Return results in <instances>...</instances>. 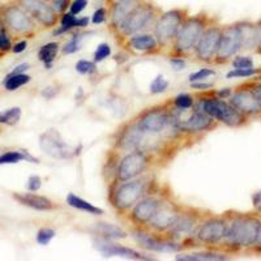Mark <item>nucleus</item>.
<instances>
[{"label":"nucleus","mask_w":261,"mask_h":261,"mask_svg":"<svg viewBox=\"0 0 261 261\" xmlns=\"http://www.w3.org/2000/svg\"><path fill=\"white\" fill-rule=\"evenodd\" d=\"M226 216L228 221L227 232L221 246L230 247L231 249H242L255 246L260 218L249 213H231Z\"/></svg>","instance_id":"1"},{"label":"nucleus","mask_w":261,"mask_h":261,"mask_svg":"<svg viewBox=\"0 0 261 261\" xmlns=\"http://www.w3.org/2000/svg\"><path fill=\"white\" fill-rule=\"evenodd\" d=\"M214 20L216 18H213V16L208 15L206 12H200L193 16L188 15L174 41V45L171 47L172 54L186 58L190 54L195 53V48L201 38L202 33Z\"/></svg>","instance_id":"2"},{"label":"nucleus","mask_w":261,"mask_h":261,"mask_svg":"<svg viewBox=\"0 0 261 261\" xmlns=\"http://www.w3.org/2000/svg\"><path fill=\"white\" fill-rule=\"evenodd\" d=\"M153 180L149 175H141L132 180L122 181L111 193V204L119 213H127L140 200L149 195Z\"/></svg>","instance_id":"3"},{"label":"nucleus","mask_w":261,"mask_h":261,"mask_svg":"<svg viewBox=\"0 0 261 261\" xmlns=\"http://www.w3.org/2000/svg\"><path fill=\"white\" fill-rule=\"evenodd\" d=\"M195 107L212 116L217 123H222L231 128L243 127L248 120V118L239 113L230 102L217 95L200 98Z\"/></svg>","instance_id":"4"},{"label":"nucleus","mask_w":261,"mask_h":261,"mask_svg":"<svg viewBox=\"0 0 261 261\" xmlns=\"http://www.w3.org/2000/svg\"><path fill=\"white\" fill-rule=\"evenodd\" d=\"M188 17L187 8H174L162 12L154 25V37L160 50H169L174 45L179 29Z\"/></svg>","instance_id":"5"},{"label":"nucleus","mask_w":261,"mask_h":261,"mask_svg":"<svg viewBox=\"0 0 261 261\" xmlns=\"http://www.w3.org/2000/svg\"><path fill=\"white\" fill-rule=\"evenodd\" d=\"M161 13H162V11L155 4L144 0L143 3L130 13L122 29L116 33V36L128 39L129 37L136 36L139 33H146L149 28L151 27L154 29V25Z\"/></svg>","instance_id":"6"},{"label":"nucleus","mask_w":261,"mask_h":261,"mask_svg":"<svg viewBox=\"0 0 261 261\" xmlns=\"http://www.w3.org/2000/svg\"><path fill=\"white\" fill-rule=\"evenodd\" d=\"M135 122L144 134L151 135V136L163 134L169 128H176L179 130L175 114L165 106L146 109L137 116V119H135Z\"/></svg>","instance_id":"7"},{"label":"nucleus","mask_w":261,"mask_h":261,"mask_svg":"<svg viewBox=\"0 0 261 261\" xmlns=\"http://www.w3.org/2000/svg\"><path fill=\"white\" fill-rule=\"evenodd\" d=\"M227 216H213L209 214L200 222L196 228L193 239L197 244L202 246H220L225 241L226 232H227Z\"/></svg>","instance_id":"8"},{"label":"nucleus","mask_w":261,"mask_h":261,"mask_svg":"<svg viewBox=\"0 0 261 261\" xmlns=\"http://www.w3.org/2000/svg\"><path fill=\"white\" fill-rule=\"evenodd\" d=\"M161 234H157L154 231H150L148 227H139L134 226L130 228V237L134 238V241L139 244L141 248L153 251V252H178L180 251L181 247L180 242L172 241L167 237H160Z\"/></svg>","instance_id":"9"},{"label":"nucleus","mask_w":261,"mask_h":261,"mask_svg":"<svg viewBox=\"0 0 261 261\" xmlns=\"http://www.w3.org/2000/svg\"><path fill=\"white\" fill-rule=\"evenodd\" d=\"M205 217L206 216L202 214V211H200V209L181 206V211L179 213L178 218H176L174 225L171 226V228L165 235L176 242L193 238L196 228H197V226L200 225V222L204 220Z\"/></svg>","instance_id":"10"},{"label":"nucleus","mask_w":261,"mask_h":261,"mask_svg":"<svg viewBox=\"0 0 261 261\" xmlns=\"http://www.w3.org/2000/svg\"><path fill=\"white\" fill-rule=\"evenodd\" d=\"M150 163V155L149 151L145 150H132L120 160L116 169L115 178L116 181L132 180L135 178L144 175V172L149 167Z\"/></svg>","instance_id":"11"},{"label":"nucleus","mask_w":261,"mask_h":261,"mask_svg":"<svg viewBox=\"0 0 261 261\" xmlns=\"http://www.w3.org/2000/svg\"><path fill=\"white\" fill-rule=\"evenodd\" d=\"M242 50V36L241 30L237 22L222 27L221 33L220 43H218V50H217L216 58L213 60V64L223 65L232 60V58L237 57L238 53Z\"/></svg>","instance_id":"12"},{"label":"nucleus","mask_w":261,"mask_h":261,"mask_svg":"<svg viewBox=\"0 0 261 261\" xmlns=\"http://www.w3.org/2000/svg\"><path fill=\"white\" fill-rule=\"evenodd\" d=\"M221 33H222V25L218 24V21L214 20L211 25L202 33L201 38L195 48L196 60L211 64L216 58L218 43H220Z\"/></svg>","instance_id":"13"},{"label":"nucleus","mask_w":261,"mask_h":261,"mask_svg":"<svg viewBox=\"0 0 261 261\" xmlns=\"http://www.w3.org/2000/svg\"><path fill=\"white\" fill-rule=\"evenodd\" d=\"M39 148L46 154L57 160H68L76 154V148L65 143L58 129H47L39 136Z\"/></svg>","instance_id":"14"},{"label":"nucleus","mask_w":261,"mask_h":261,"mask_svg":"<svg viewBox=\"0 0 261 261\" xmlns=\"http://www.w3.org/2000/svg\"><path fill=\"white\" fill-rule=\"evenodd\" d=\"M181 211V205L176 204L172 200L165 197L161 204V206L158 208L157 213L154 214V217L151 218L150 222L148 223L146 227L150 230V231H154L157 234L165 235L169 231L171 226L174 225V222L178 218L179 213Z\"/></svg>","instance_id":"15"},{"label":"nucleus","mask_w":261,"mask_h":261,"mask_svg":"<svg viewBox=\"0 0 261 261\" xmlns=\"http://www.w3.org/2000/svg\"><path fill=\"white\" fill-rule=\"evenodd\" d=\"M163 199L162 196H157L155 193L146 195L145 197L140 200L134 208L129 211V222L134 226L139 227H146L150 220L157 213L158 208L162 204Z\"/></svg>","instance_id":"16"},{"label":"nucleus","mask_w":261,"mask_h":261,"mask_svg":"<svg viewBox=\"0 0 261 261\" xmlns=\"http://www.w3.org/2000/svg\"><path fill=\"white\" fill-rule=\"evenodd\" d=\"M151 135L144 134L143 130L137 127L136 122H130L125 124L122 129L119 130L118 139H116V148L123 151L132 150H145L148 151V137Z\"/></svg>","instance_id":"17"},{"label":"nucleus","mask_w":261,"mask_h":261,"mask_svg":"<svg viewBox=\"0 0 261 261\" xmlns=\"http://www.w3.org/2000/svg\"><path fill=\"white\" fill-rule=\"evenodd\" d=\"M22 8L33 17V20L38 21L42 27L54 28L59 21L58 12L53 6L46 3V0H17Z\"/></svg>","instance_id":"18"},{"label":"nucleus","mask_w":261,"mask_h":261,"mask_svg":"<svg viewBox=\"0 0 261 261\" xmlns=\"http://www.w3.org/2000/svg\"><path fill=\"white\" fill-rule=\"evenodd\" d=\"M3 18L7 27L17 34H32L36 29L33 17L22 7L8 6L4 9Z\"/></svg>","instance_id":"19"},{"label":"nucleus","mask_w":261,"mask_h":261,"mask_svg":"<svg viewBox=\"0 0 261 261\" xmlns=\"http://www.w3.org/2000/svg\"><path fill=\"white\" fill-rule=\"evenodd\" d=\"M176 116V123H178L179 132H187V134H201V132H208L216 127L217 122L212 116L204 113L202 110L195 107L190 116L186 119H179Z\"/></svg>","instance_id":"20"},{"label":"nucleus","mask_w":261,"mask_h":261,"mask_svg":"<svg viewBox=\"0 0 261 261\" xmlns=\"http://www.w3.org/2000/svg\"><path fill=\"white\" fill-rule=\"evenodd\" d=\"M93 244H94V248L98 252L102 253L103 257H122L129 258V260H148L149 258L141 255L136 249L128 248L123 244L115 243L111 239H106V238L98 237L97 239L93 241Z\"/></svg>","instance_id":"21"},{"label":"nucleus","mask_w":261,"mask_h":261,"mask_svg":"<svg viewBox=\"0 0 261 261\" xmlns=\"http://www.w3.org/2000/svg\"><path fill=\"white\" fill-rule=\"evenodd\" d=\"M228 102L247 118L261 116V109L256 101V98L253 97L251 89H249V86L248 88L242 86V89H235L231 93V95L228 97Z\"/></svg>","instance_id":"22"},{"label":"nucleus","mask_w":261,"mask_h":261,"mask_svg":"<svg viewBox=\"0 0 261 261\" xmlns=\"http://www.w3.org/2000/svg\"><path fill=\"white\" fill-rule=\"evenodd\" d=\"M144 0H118L114 2L110 13V28L115 33L122 29L130 13L143 3Z\"/></svg>","instance_id":"23"},{"label":"nucleus","mask_w":261,"mask_h":261,"mask_svg":"<svg viewBox=\"0 0 261 261\" xmlns=\"http://www.w3.org/2000/svg\"><path fill=\"white\" fill-rule=\"evenodd\" d=\"M12 197L18 202V204L28 206V208L34 209V211L48 212L59 208V205H57V202H54L53 200H50L48 197H46V196L37 195V193L15 192L12 195Z\"/></svg>","instance_id":"24"},{"label":"nucleus","mask_w":261,"mask_h":261,"mask_svg":"<svg viewBox=\"0 0 261 261\" xmlns=\"http://www.w3.org/2000/svg\"><path fill=\"white\" fill-rule=\"evenodd\" d=\"M127 46L137 53H155L160 51V46L154 34L150 33H139L127 39Z\"/></svg>","instance_id":"25"},{"label":"nucleus","mask_w":261,"mask_h":261,"mask_svg":"<svg viewBox=\"0 0 261 261\" xmlns=\"http://www.w3.org/2000/svg\"><path fill=\"white\" fill-rule=\"evenodd\" d=\"M89 21L90 20L88 16H85V17H76L71 12H64L62 15V18H60L59 29L54 32V36H60V34L68 33L73 29H77V28H86L89 25Z\"/></svg>","instance_id":"26"},{"label":"nucleus","mask_w":261,"mask_h":261,"mask_svg":"<svg viewBox=\"0 0 261 261\" xmlns=\"http://www.w3.org/2000/svg\"><path fill=\"white\" fill-rule=\"evenodd\" d=\"M94 230L98 234V237L106 238V239H125L128 237V232L120 226L114 225L109 222H97L94 223Z\"/></svg>","instance_id":"27"},{"label":"nucleus","mask_w":261,"mask_h":261,"mask_svg":"<svg viewBox=\"0 0 261 261\" xmlns=\"http://www.w3.org/2000/svg\"><path fill=\"white\" fill-rule=\"evenodd\" d=\"M242 36V50L256 48V27L251 21H238L237 22Z\"/></svg>","instance_id":"28"},{"label":"nucleus","mask_w":261,"mask_h":261,"mask_svg":"<svg viewBox=\"0 0 261 261\" xmlns=\"http://www.w3.org/2000/svg\"><path fill=\"white\" fill-rule=\"evenodd\" d=\"M65 202L68 206L73 209H77V211L85 212V213L93 214V216H102L105 213V211L99 206H95L92 202L86 201V200L81 199L80 196L74 195V193H68L67 199H65Z\"/></svg>","instance_id":"29"},{"label":"nucleus","mask_w":261,"mask_h":261,"mask_svg":"<svg viewBox=\"0 0 261 261\" xmlns=\"http://www.w3.org/2000/svg\"><path fill=\"white\" fill-rule=\"evenodd\" d=\"M178 261H225L228 260L227 255L213 251H202V252H190V253H178L175 256Z\"/></svg>","instance_id":"30"},{"label":"nucleus","mask_w":261,"mask_h":261,"mask_svg":"<svg viewBox=\"0 0 261 261\" xmlns=\"http://www.w3.org/2000/svg\"><path fill=\"white\" fill-rule=\"evenodd\" d=\"M21 161H28L32 163H38V158L33 157L27 150H9L0 155V165H13Z\"/></svg>","instance_id":"31"},{"label":"nucleus","mask_w":261,"mask_h":261,"mask_svg":"<svg viewBox=\"0 0 261 261\" xmlns=\"http://www.w3.org/2000/svg\"><path fill=\"white\" fill-rule=\"evenodd\" d=\"M59 42H48L42 46L38 51V60L43 63L46 69H50L53 67V63L55 62V58L59 51Z\"/></svg>","instance_id":"32"},{"label":"nucleus","mask_w":261,"mask_h":261,"mask_svg":"<svg viewBox=\"0 0 261 261\" xmlns=\"http://www.w3.org/2000/svg\"><path fill=\"white\" fill-rule=\"evenodd\" d=\"M32 77L27 73H18V74H8L4 80V86L6 89L9 92H13V90L18 89L21 86L27 85L28 83H30Z\"/></svg>","instance_id":"33"},{"label":"nucleus","mask_w":261,"mask_h":261,"mask_svg":"<svg viewBox=\"0 0 261 261\" xmlns=\"http://www.w3.org/2000/svg\"><path fill=\"white\" fill-rule=\"evenodd\" d=\"M84 37H85V34H83V33H76V34H73V36L63 45L62 53L64 54V55H71V54L77 53L81 48V42H83Z\"/></svg>","instance_id":"34"},{"label":"nucleus","mask_w":261,"mask_h":261,"mask_svg":"<svg viewBox=\"0 0 261 261\" xmlns=\"http://www.w3.org/2000/svg\"><path fill=\"white\" fill-rule=\"evenodd\" d=\"M172 105H174V109H175V110L187 111L190 110V109H192V107H195V99H193L192 95L188 94V93H180V94H178L174 98Z\"/></svg>","instance_id":"35"},{"label":"nucleus","mask_w":261,"mask_h":261,"mask_svg":"<svg viewBox=\"0 0 261 261\" xmlns=\"http://www.w3.org/2000/svg\"><path fill=\"white\" fill-rule=\"evenodd\" d=\"M21 118V109L20 107H12L8 110L0 113V123L7 125L17 124Z\"/></svg>","instance_id":"36"},{"label":"nucleus","mask_w":261,"mask_h":261,"mask_svg":"<svg viewBox=\"0 0 261 261\" xmlns=\"http://www.w3.org/2000/svg\"><path fill=\"white\" fill-rule=\"evenodd\" d=\"M261 73V68H232L226 74V79H248Z\"/></svg>","instance_id":"37"},{"label":"nucleus","mask_w":261,"mask_h":261,"mask_svg":"<svg viewBox=\"0 0 261 261\" xmlns=\"http://www.w3.org/2000/svg\"><path fill=\"white\" fill-rule=\"evenodd\" d=\"M169 88V81L165 79L163 74H158L157 77L153 79V81L150 83V86H149V92L151 94H162L165 93Z\"/></svg>","instance_id":"38"},{"label":"nucleus","mask_w":261,"mask_h":261,"mask_svg":"<svg viewBox=\"0 0 261 261\" xmlns=\"http://www.w3.org/2000/svg\"><path fill=\"white\" fill-rule=\"evenodd\" d=\"M74 69H76L80 74H93L97 72V63H95L94 60L92 62V60L81 59L76 63Z\"/></svg>","instance_id":"39"},{"label":"nucleus","mask_w":261,"mask_h":261,"mask_svg":"<svg viewBox=\"0 0 261 261\" xmlns=\"http://www.w3.org/2000/svg\"><path fill=\"white\" fill-rule=\"evenodd\" d=\"M57 235V231L53 230L50 227H42L39 228L38 232H37V243L41 244V246H47L50 244V242L53 241L54 238Z\"/></svg>","instance_id":"40"},{"label":"nucleus","mask_w":261,"mask_h":261,"mask_svg":"<svg viewBox=\"0 0 261 261\" xmlns=\"http://www.w3.org/2000/svg\"><path fill=\"white\" fill-rule=\"evenodd\" d=\"M110 55H111L110 45L106 43V42H103V43H99V45L97 46V50L94 51V55H93V60H94L95 63H101L103 62L105 59H107Z\"/></svg>","instance_id":"41"},{"label":"nucleus","mask_w":261,"mask_h":261,"mask_svg":"<svg viewBox=\"0 0 261 261\" xmlns=\"http://www.w3.org/2000/svg\"><path fill=\"white\" fill-rule=\"evenodd\" d=\"M212 76H216V71L212 68H200L199 71L193 72L190 74V83H196V81H205L206 79L212 77Z\"/></svg>","instance_id":"42"},{"label":"nucleus","mask_w":261,"mask_h":261,"mask_svg":"<svg viewBox=\"0 0 261 261\" xmlns=\"http://www.w3.org/2000/svg\"><path fill=\"white\" fill-rule=\"evenodd\" d=\"M234 68H252L253 60L249 57H242V55H237L234 57L231 62Z\"/></svg>","instance_id":"43"},{"label":"nucleus","mask_w":261,"mask_h":261,"mask_svg":"<svg viewBox=\"0 0 261 261\" xmlns=\"http://www.w3.org/2000/svg\"><path fill=\"white\" fill-rule=\"evenodd\" d=\"M86 6H88V0H73V2L69 4V12H71L72 15L77 16L86 8Z\"/></svg>","instance_id":"44"},{"label":"nucleus","mask_w":261,"mask_h":261,"mask_svg":"<svg viewBox=\"0 0 261 261\" xmlns=\"http://www.w3.org/2000/svg\"><path fill=\"white\" fill-rule=\"evenodd\" d=\"M169 63L171 64V67L174 68V71H183L186 67H187V62L183 57H179V55H172L169 59Z\"/></svg>","instance_id":"45"},{"label":"nucleus","mask_w":261,"mask_h":261,"mask_svg":"<svg viewBox=\"0 0 261 261\" xmlns=\"http://www.w3.org/2000/svg\"><path fill=\"white\" fill-rule=\"evenodd\" d=\"M42 187V179L38 175H32L29 176L27 181V188L30 192H37V191L41 190Z\"/></svg>","instance_id":"46"},{"label":"nucleus","mask_w":261,"mask_h":261,"mask_svg":"<svg viewBox=\"0 0 261 261\" xmlns=\"http://www.w3.org/2000/svg\"><path fill=\"white\" fill-rule=\"evenodd\" d=\"M107 18V12L106 8H98L95 9V12L92 16V22L94 25H101L103 24Z\"/></svg>","instance_id":"47"},{"label":"nucleus","mask_w":261,"mask_h":261,"mask_svg":"<svg viewBox=\"0 0 261 261\" xmlns=\"http://www.w3.org/2000/svg\"><path fill=\"white\" fill-rule=\"evenodd\" d=\"M12 47V43H11V38L8 37V34L6 33V30H0V51H8Z\"/></svg>","instance_id":"48"},{"label":"nucleus","mask_w":261,"mask_h":261,"mask_svg":"<svg viewBox=\"0 0 261 261\" xmlns=\"http://www.w3.org/2000/svg\"><path fill=\"white\" fill-rule=\"evenodd\" d=\"M53 3H51V6H53V8L57 11L58 13H64L65 9L68 8L69 7V0H51Z\"/></svg>","instance_id":"49"},{"label":"nucleus","mask_w":261,"mask_h":261,"mask_svg":"<svg viewBox=\"0 0 261 261\" xmlns=\"http://www.w3.org/2000/svg\"><path fill=\"white\" fill-rule=\"evenodd\" d=\"M249 89H251L253 97L256 98V101H257L258 106L261 109V83H255L252 85H249Z\"/></svg>","instance_id":"50"},{"label":"nucleus","mask_w":261,"mask_h":261,"mask_svg":"<svg viewBox=\"0 0 261 261\" xmlns=\"http://www.w3.org/2000/svg\"><path fill=\"white\" fill-rule=\"evenodd\" d=\"M256 27V53L261 55V18L255 22Z\"/></svg>","instance_id":"51"},{"label":"nucleus","mask_w":261,"mask_h":261,"mask_svg":"<svg viewBox=\"0 0 261 261\" xmlns=\"http://www.w3.org/2000/svg\"><path fill=\"white\" fill-rule=\"evenodd\" d=\"M191 88L193 90H208L213 88V84L212 83H204V81H196V83H190Z\"/></svg>","instance_id":"52"},{"label":"nucleus","mask_w":261,"mask_h":261,"mask_svg":"<svg viewBox=\"0 0 261 261\" xmlns=\"http://www.w3.org/2000/svg\"><path fill=\"white\" fill-rule=\"evenodd\" d=\"M59 88H57V86H47V88H45V89L42 90V95L45 98H47V99H51V98H54L55 95H58V93H59Z\"/></svg>","instance_id":"53"},{"label":"nucleus","mask_w":261,"mask_h":261,"mask_svg":"<svg viewBox=\"0 0 261 261\" xmlns=\"http://www.w3.org/2000/svg\"><path fill=\"white\" fill-rule=\"evenodd\" d=\"M252 205L256 213L261 214V191H257L252 195Z\"/></svg>","instance_id":"54"},{"label":"nucleus","mask_w":261,"mask_h":261,"mask_svg":"<svg viewBox=\"0 0 261 261\" xmlns=\"http://www.w3.org/2000/svg\"><path fill=\"white\" fill-rule=\"evenodd\" d=\"M27 46H28L27 41L17 42V43H16L15 46H12V51L15 54H20V53H22V51L27 50Z\"/></svg>","instance_id":"55"},{"label":"nucleus","mask_w":261,"mask_h":261,"mask_svg":"<svg viewBox=\"0 0 261 261\" xmlns=\"http://www.w3.org/2000/svg\"><path fill=\"white\" fill-rule=\"evenodd\" d=\"M30 68V65L28 64V63H22V64H20V65H17V67H16L15 69H13L12 72H11V73L9 74H18V73H25V72L28 71V69Z\"/></svg>","instance_id":"56"},{"label":"nucleus","mask_w":261,"mask_h":261,"mask_svg":"<svg viewBox=\"0 0 261 261\" xmlns=\"http://www.w3.org/2000/svg\"><path fill=\"white\" fill-rule=\"evenodd\" d=\"M256 247L261 248V220H260V226H258V231H257V238H256Z\"/></svg>","instance_id":"57"}]
</instances>
